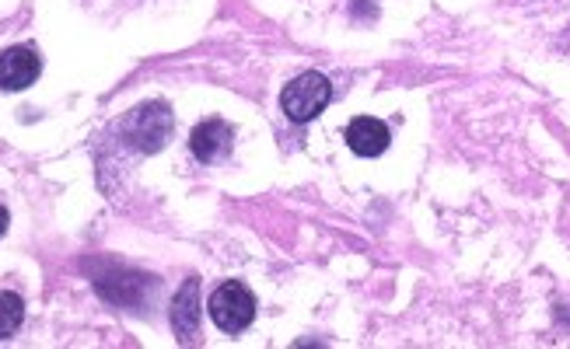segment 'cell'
<instances>
[{
	"mask_svg": "<svg viewBox=\"0 0 570 349\" xmlns=\"http://www.w3.org/2000/svg\"><path fill=\"white\" fill-rule=\"evenodd\" d=\"M211 319L220 332H228V336H235V332H242L252 325V319H256V297H252V290L245 287V283L239 280H228L220 283V287L214 290L211 297Z\"/></svg>",
	"mask_w": 570,
	"mask_h": 349,
	"instance_id": "3957f363",
	"label": "cell"
},
{
	"mask_svg": "<svg viewBox=\"0 0 570 349\" xmlns=\"http://www.w3.org/2000/svg\"><path fill=\"white\" fill-rule=\"evenodd\" d=\"M389 126L382 119H371V116H357L351 126H346V144L357 157H378L389 151Z\"/></svg>",
	"mask_w": 570,
	"mask_h": 349,
	"instance_id": "8992f818",
	"label": "cell"
},
{
	"mask_svg": "<svg viewBox=\"0 0 570 349\" xmlns=\"http://www.w3.org/2000/svg\"><path fill=\"white\" fill-rule=\"evenodd\" d=\"M39 70L42 60L28 46H14V50L0 53V88L4 91H25L28 85H36Z\"/></svg>",
	"mask_w": 570,
	"mask_h": 349,
	"instance_id": "5b68a950",
	"label": "cell"
},
{
	"mask_svg": "<svg viewBox=\"0 0 570 349\" xmlns=\"http://www.w3.org/2000/svg\"><path fill=\"white\" fill-rule=\"evenodd\" d=\"M231 144H235V130L225 119H203L193 130V137H189V151H193V157L203 165L225 161L231 154Z\"/></svg>",
	"mask_w": 570,
	"mask_h": 349,
	"instance_id": "277c9868",
	"label": "cell"
},
{
	"mask_svg": "<svg viewBox=\"0 0 570 349\" xmlns=\"http://www.w3.org/2000/svg\"><path fill=\"white\" fill-rule=\"evenodd\" d=\"M8 224H11V217H8V210H4V206H0V234L8 231Z\"/></svg>",
	"mask_w": 570,
	"mask_h": 349,
	"instance_id": "9c48e42d",
	"label": "cell"
},
{
	"mask_svg": "<svg viewBox=\"0 0 570 349\" xmlns=\"http://www.w3.org/2000/svg\"><path fill=\"white\" fill-rule=\"evenodd\" d=\"M329 99H332L329 77L319 70H305V74H297L291 85H283L280 108L288 113L291 122H312L329 105Z\"/></svg>",
	"mask_w": 570,
	"mask_h": 349,
	"instance_id": "6da1fadb",
	"label": "cell"
},
{
	"mask_svg": "<svg viewBox=\"0 0 570 349\" xmlns=\"http://www.w3.org/2000/svg\"><path fill=\"white\" fill-rule=\"evenodd\" d=\"M22 322H25V300L14 290H4L0 294V339H11L22 328Z\"/></svg>",
	"mask_w": 570,
	"mask_h": 349,
	"instance_id": "ba28073f",
	"label": "cell"
},
{
	"mask_svg": "<svg viewBox=\"0 0 570 349\" xmlns=\"http://www.w3.org/2000/svg\"><path fill=\"white\" fill-rule=\"evenodd\" d=\"M119 130L126 137V144H134L140 154H154L162 151L165 140L172 137V113L165 102H144L123 119Z\"/></svg>",
	"mask_w": 570,
	"mask_h": 349,
	"instance_id": "7a4b0ae2",
	"label": "cell"
},
{
	"mask_svg": "<svg viewBox=\"0 0 570 349\" xmlns=\"http://www.w3.org/2000/svg\"><path fill=\"white\" fill-rule=\"evenodd\" d=\"M172 328L179 339H193L200 328V280H186L172 300Z\"/></svg>",
	"mask_w": 570,
	"mask_h": 349,
	"instance_id": "52a82bcc",
	"label": "cell"
}]
</instances>
